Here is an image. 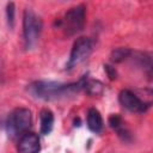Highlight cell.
Wrapping results in <instances>:
<instances>
[{"label": "cell", "mask_w": 153, "mask_h": 153, "mask_svg": "<svg viewBox=\"0 0 153 153\" xmlns=\"http://www.w3.org/2000/svg\"><path fill=\"white\" fill-rule=\"evenodd\" d=\"M85 79L82 78L78 82L72 84H62L57 81H45L38 80L33 81L27 86V92L36 99L41 100H59L65 99L79 93L80 90L84 88Z\"/></svg>", "instance_id": "1"}, {"label": "cell", "mask_w": 153, "mask_h": 153, "mask_svg": "<svg viewBox=\"0 0 153 153\" xmlns=\"http://www.w3.org/2000/svg\"><path fill=\"white\" fill-rule=\"evenodd\" d=\"M84 88L85 91L91 94V96H98L102 94L104 91V85L98 81V80H93V79H85V84H84Z\"/></svg>", "instance_id": "11"}, {"label": "cell", "mask_w": 153, "mask_h": 153, "mask_svg": "<svg viewBox=\"0 0 153 153\" xmlns=\"http://www.w3.org/2000/svg\"><path fill=\"white\" fill-rule=\"evenodd\" d=\"M104 69H105V72L108 73V76H109L111 80H114V79L116 78V69H115L114 67H111V66H109V65H105V66H104Z\"/></svg>", "instance_id": "14"}, {"label": "cell", "mask_w": 153, "mask_h": 153, "mask_svg": "<svg viewBox=\"0 0 153 153\" xmlns=\"http://www.w3.org/2000/svg\"><path fill=\"white\" fill-rule=\"evenodd\" d=\"M86 20V7L84 5H78L69 8L65 16L57 22L59 29L63 31L67 36H73L84 29Z\"/></svg>", "instance_id": "3"}, {"label": "cell", "mask_w": 153, "mask_h": 153, "mask_svg": "<svg viewBox=\"0 0 153 153\" xmlns=\"http://www.w3.org/2000/svg\"><path fill=\"white\" fill-rule=\"evenodd\" d=\"M17 149L19 153H39L41 142L39 137L35 133H25L19 137Z\"/></svg>", "instance_id": "7"}, {"label": "cell", "mask_w": 153, "mask_h": 153, "mask_svg": "<svg viewBox=\"0 0 153 153\" xmlns=\"http://www.w3.org/2000/svg\"><path fill=\"white\" fill-rule=\"evenodd\" d=\"M148 62H149V66L153 68V54H152V55L148 57Z\"/></svg>", "instance_id": "15"}, {"label": "cell", "mask_w": 153, "mask_h": 153, "mask_svg": "<svg viewBox=\"0 0 153 153\" xmlns=\"http://www.w3.org/2000/svg\"><path fill=\"white\" fill-rule=\"evenodd\" d=\"M118 100L121 105L133 112H143L148 108V104L142 102L134 92L129 90H122L118 94Z\"/></svg>", "instance_id": "6"}, {"label": "cell", "mask_w": 153, "mask_h": 153, "mask_svg": "<svg viewBox=\"0 0 153 153\" xmlns=\"http://www.w3.org/2000/svg\"><path fill=\"white\" fill-rule=\"evenodd\" d=\"M41 121V134L48 135L54 127V114L49 109H43L39 114Z\"/></svg>", "instance_id": "10"}, {"label": "cell", "mask_w": 153, "mask_h": 153, "mask_svg": "<svg viewBox=\"0 0 153 153\" xmlns=\"http://www.w3.org/2000/svg\"><path fill=\"white\" fill-rule=\"evenodd\" d=\"M109 124L110 127L117 131V135L123 140V141H128L130 139V133L129 130L126 128L123 120L121 118V116L118 115H111L109 117Z\"/></svg>", "instance_id": "9"}, {"label": "cell", "mask_w": 153, "mask_h": 153, "mask_svg": "<svg viewBox=\"0 0 153 153\" xmlns=\"http://www.w3.org/2000/svg\"><path fill=\"white\" fill-rule=\"evenodd\" d=\"M42 26L41 18L31 8H26L23 16V37L26 49L36 45L42 32Z\"/></svg>", "instance_id": "4"}, {"label": "cell", "mask_w": 153, "mask_h": 153, "mask_svg": "<svg viewBox=\"0 0 153 153\" xmlns=\"http://www.w3.org/2000/svg\"><path fill=\"white\" fill-rule=\"evenodd\" d=\"M32 115L31 111L26 108H17L14 109L6 120V133L8 137L16 139L18 136L27 133L31 127Z\"/></svg>", "instance_id": "2"}, {"label": "cell", "mask_w": 153, "mask_h": 153, "mask_svg": "<svg viewBox=\"0 0 153 153\" xmlns=\"http://www.w3.org/2000/svg\"><path fill=\"white\" fill-rule=\"evenodd\" d=\"M104 126L103 122V117L100 115V112L96 109V108H91L87 111V127L91 131L98 134L102 131Z\"/></svg>", "instance_id": "8"}, {"label": "cell", "mask_w": 153, "mask_h": 153, "mask_svg": "<svg viewBox=\"0 0 153 153\" xmlns=\"http://www.w3.org/2000/svg\"><path fill=\"white\" fill-rule=\"evenodd\" d=\"M130 49L128 48H116L111 53V61L112 62H122L130 55Z\"/></svg>", "instance_id": "12"}, {"label": "cell", "mask_w": 153, "mask_h": 153, "mask_svg": "<svg viewBox=\"0 0 153 153\" xmlns=\"http://www.w3.org/2000/svg\"><path fill=\"white\" fill-rule=\"evenodd\" d=\"M14 13H16L14 4L13 2H8L7 6H6V17H7V23H8L11 29L14 26Z\"/></svg>", "instance_id": "13"}, {"label": "cell", "mask_w": 153, "mask_h": 153, "mask_svg": "<svg viewBox=\"0 0 153 153\" xmlns=\"http://www.w3.org/2000/svg\"><path fill=\"white\" fill-rule=\"evenodd\" d=\"M92 49H93V42L88 37L76 38V41L74 42V44L72 47L66 68L72 69V68L76 67L78 65H80L81 62H84L91 55Z\"/></svg>", "instance_id": "5"}]
</instances>
